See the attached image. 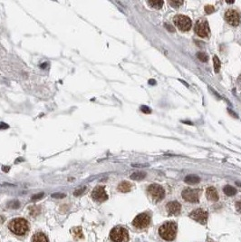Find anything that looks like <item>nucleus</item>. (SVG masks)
<instances>
[{
  "instance_id": "39448f33",
  "label": "nucleus",
  "mask_w": 241,
  "mask_h": 242,
  "mask_svg": "<svg viewBox=\"0 0 241 242\" xmlns=\"http://www.w3.org/2000/svg\"><path fill=\"white\" fill-rule=\"evenodd\" d=\"M174 24L176 25V27H178L180 31H188L191 28V20L189 17H188L186 15H178L174 16L173 18Z\"/></svg>"
},
{
  "instance_id": "f03ea898",
  "label": "nucleus",
  "mask_w": 241,
  "mask_h": 242,
  "mask_svg": "<svg viewBox=\"0 0 241 242\" xmlns=\"http://www.w3.org/2000/svg\"><path fill=\"white\" fill-rule=\"evenodd\" d=\"M159 234L163 240L167 241L173 240L177 234V224L172 221L164 223L159 229Z\"/></svg>"
},
{
  "instance_id": "393cba45",
  "label": "nucleus",
  "mask_w": 241,
  "mask_h": 242,
  "mask_svg": "<svg viewBox=\"0 0 241 242\" xmlns=\"http://www.w3.org/2000/svg\"><path fill=\"white\" fill-rule=\"evenodd\" d=\"M85 189H86V187H82V188H78L76 189L75 190H74V196H81L84 191H85Z\"/></svg>"
},
{
  "instance_id": "4be33fe9",
  "label": "nucleus",
  "mask_w": 241,
  "mask_h": 242,
  "mask_svg": "<svg viewBox=\"0 0 241 242\" xmlns=\"http://www.w3.org/2000/svg\"><path fill=\"white\" fill-rule=\"evenodd\" d=\"M197 57L201 60V62H208V60H209L208 54H205L204 52H199L197 54Z\"/></svg>"
},
{
  "instance_id": "a211bd4d",
  "label": "nucleus",
  "mask_w": 241,
  "mask_h": 242,
  "mask_svg": "<svg viewBox=\"0 0 241 242\" xmlns=\"http://www.w3.org/2000/svg\"><path fill=\"white\" fill-rule=\"evenodd\" d=\"M223 190H224V193H225L227 196H234V195L237 193V189L234 188V187L230 186V185L225 186L224 189H223Z\"/></svg>"
},
{
  "instance_id": "6e6552de",
  "label": "nucleus",
  "mask_w": 241,
  "mask_h": 242,
  "mask_svg": "<svg viewBox=\"0 0 241 242\" xmlns=\"http://www.w3.org/2000/svg\"><path fill=\"white\" fill-rule=\"evenodd\" d=\"M182 198L188 202H198L201 195V190L200 189H186L182 191L181 193Z\"/></svg>"
},
{
  "instance_id": "7ed1b4c3",
  "label": "nucleus",
  "mask_w": 241,
  "mask_h": 242,
  "mask_svg": "<svg viewBox=\"0 0 241 242\" xmlns=\"http://www.w3.org/2000/svg\"><path fill=\"white\" fill-rule=\"evenodd\" d=\"M110 238L113 242H127L129 240V233L125 228L115 227L111 230Z\"/></svg>"
},
{
  "instance_id": "9d476101",
  "label": "nucleus",
  "mask_w": 241,
  "mask_h": 242,
  "mask_svg": "<svg viewBox=\"0 0 241 242\" xmlns=\"http://www.w3.org/2000/svg\"><path fill=\"white\" fill-rule=\"evenodd\" d=\"M189 217L195 221L200 222L201 224H206L208 219V212L201 209H197L189 214Z\"/></svg>"
},
{
  "instance_id": "cd10ccee",
  "label": "nucleus",
  "mask_w": 241,
  "mask_h": 242,
  "mask_svg": "<svg viewBox=\"0 0 241 242\" xmlns=\"http://www.w3.org/2000/svg\"><path fill=\"white\" fill-rule=\"evenodd\" d=\"M205 11L207 14H211L212 12H214V6H206Z\"/></svg>"
},
{
  "instance_id": "c85d7f7f",
  "label": "nucleus",
  "mask_w": 241,
  "mask_h": 242,
  "mask_svg": "<svg viewBox=\"0 0 241 242\" xmlns=\"http://www.w3.org/2000/svg\"><path fill=\"white\" fill-rule=\"evenodd\" d=\"M141 110H142V112H143L144 113H150V109L147 106H142L141 107Z\"/></svg>"
},
{
  "instance_id": "20e7f679",
  "label": "nucleus",
  "mask_w": 241,
  "mask_h": 242,
  "mask_svg": "<svg viewBox=\"0 0 241 242\" xmlns=\"http://www.w3.org/2000/svg\"><path fill=\"white\" fill-rule=\"evenodd\" d=\"M194 31L201 37H203V38L208 37L209 36V32H210L208 21L205 19H202V18L197 20V22L195 24V27H194Z\"/></svg>"
},
{
  "instance_id": "a878e982",
  "label": "nucleus",
  "mask_w": 241,
  "mask_h": 242,
  "mask_svg": "<svg viewBox=\"0 0 241 242\" xmlns=\"http://www.w3.org/2000/svg\"><path fill=\"white\" fill-rule=\"evenodd\" d=\"M66 194L65 193H53L52 194V198H54V199H64L66 198Z\"/></svg>"
},
{
  "instance_id": "4468645a",
  "label": "nucleus",
  "mask_w": 241,
  "mask_h": 242,
  "mask_svg": "<svg viewBox=\"0 0 241 242\" xmlns=\"http://www.w3.org/2000/svg\"><path fill=\"white\" fill-rule=\"evenodd\" d=\"M32 242H48V239L43 232H37L33 235Z\"/></svg>"
},
{
  "instance_id": "423d86ee",
  "label": "nucleus",
  "mask_w": 241,
  "mask_h": 242,
  "mask_svg": "<svg viewBox=\"0 0 241 242\" xmlns=\"http://www.w3.org/2000/svg\"><path fill=\"white\" fill-rule=\"evenodd\" d=\"M148 193L154 202H160L165 196L164 189L159 184H151L148 187Z\"/></svg>"
},
{
  "instance_id": "2eb2a0df",
  "label": "nucleus",
  "mask_w": 241,
  "mask_h": 242,
  "mask_svg": "<svg viewBox=\"0 0 241 242\" xmlns=\"http://www.w3.org/2000/svg\"><path fill=\"white\" fill-rule=\"evenodd\" d=\"M71 233L74 237V239L75 240H82L83 239V234H82V228L81 227H74L73 229H71Z\"/></svg>"
},
{
  "instance_id": "bb28decb",
  "label": "nucleus",
  "mask_w": 241,
  "mask_h": 242,
  "mask_svg": "<svg viewBox=\"0 0 241 242\" xmlns=\"http://www.w3.org/2000/svg\"><path fill=\"white\" fill-rule=\"evenodd\" d=\"M43 197H44V192H40V193H38V194L34 195L31 200H32V201H37V200H40L41 198H43Z\"/></svg>"
},
{
  "instance_id": "7c9ffc66",
  "label": "nucleus",
  "mask_w": 241,
  "mask_h": 242,
  "mask_svg": "<svg viewBox=\"0 0 241 242\" xmlns=\"http://www.w3.org/2000/svg\"><path fill=\"white\" fill-rule=\"evenodd\" d=\"M8 125L5 122H0V130H4V129H7Z\"/></svg>"
},
{
  "instance_id": "f704fd0d",
  "label": "nucleus",
  "mask_w": 241,
  "mask_h": 242,
  "mask_svg": "<svg viewBox=\"0 0 241 242\" xmlns=\"http://www.w3.org/2000/svg\"><path fill=\"white\" fill-rule=\"evenodd\" d=\"M150 83L153 84V83H155V81H150Z\"/></svg>"
},
{
  "instance_id": "0eeeda50",
  "label": "nucleus",
  "mask_w": 241,
  "mask_h": 242,
  "mask_svg": "<svg viewBox=\"0 0 241 242\" xmlns=\"http://www.w3.org/2000/svg\"><path fill=\"white\" fill-rule=\"evenodd\" d=\"M150 223V216L147 213H142L135 217L133 225L137 229H145Z\"/></svg>"
},
{
  "instance_id": "72a5a7b5",
  "label": "nucleus",
  "mask_w": 241,
  "mask_h": 242,
  "mask_svg": "<svg viewBox=\"0 0 241 242\" xmlns=\"http://www.w3.org/2000/svg\"><path fill=\"white\" fill-rule=\"evenodd\" d=\"M4 220H5V219H4V217H3V216H0V224H1V223H3V222H4Z\"/></svg>"
},
{
  "instance_id": "f8f14e48",
  "label": "nucleus",
  "mask_w": 241,
  "mask_h": 242,
  "mask_svg": "<svg viewBox=\"0 0 241 242\" xmlns=\"http://www.w3.org/2000/svg\"><path fill=\"white\" fill-rule=\"evenodd\" d=\"M166 210L170 215H178L180 212L181 205L178 202H171L166 205Z\"/></svg>"
},
{
  "instance_id": "dca6fc26",
  "label": "nucleus",
  "mask_w": 241,
  "mask_h": 242,
  "mask_svg": "<svg viewBox=\"0 0 241 242\" xmlns=\"http://www.w3.org/2000/svg\"><path fill=\"white\" fill-rule=\"evenodd\" d=\"M200 180H201L200 177H198V176H196V175H188L187 177L184 179V181H185L186 183L191 184V185L196 184V183H199Z\"/></svg>"
},
{
  "instance_id": "ddd939ff",
  "label": "nucleus",
  "mask_w": 241,
  "mask_h": 242,
  "mask_svg": "<svg viewBox=\"0 0 241 242\" xmlns=\"http://www.w3.org/2000/svg\"><path fill=\"white\" fill-rule=\"evenodd\" d=\"M206 196H207V199L210 202H217L218 200V195L217 189L214 187H209L207 189Z\"/></svg>"
},
{
  "instance_id": "2f4dec72",
  "label": "nucleus",
  "mask_w": 241,
  "mask_h": 242,
  "mask_svg": "<svg viewBox=\"0 0 241 242\" xmlns=\"http://www.w3.org/2000/svg\"><path fill=\"white\" fill-rule=\"evenodd\" d=\"M165 27L169 30V31H171V32H174L175 30H174V27H171L170 24L168 25V24H165Z\"/></svg>"
},
{
  "instance_id": "6ab92c4d",
  "label": "nucleus",
  "mask_w": 241,
  "mask_h": 242,
  "mask_svg": "<svg viewBox=\"0 0 241 242\" xmlns=\"http://www.w3.org/2000/svg\"><path fill=\"white\" fill-rule=\"evenodd\" d=\"M146 177V173L145 172H134L131 175V179L134 180H142Z\"/></svg>"
},
{
  "instance_id": "b1692460",
  "label": "nucleus",
  "mask_w": 241,
  "mask_h": 242,
  "mask_svg": "<svg viewBox=\"0 0 241 242\" xmlns=\"http://www.w3.org/2000/svg\"><path fill=\"white\" fill-rule=\"evenodd\" d=\"M169 4L174 7V8H178L180 7L181 5H183V1H169Z\"/></svg>"
},
{
  "instance_id": "5701e85b",
  "label": "nucleus",
  "mask_w": 241,
  "mask_h": 242,
  "mask_svg": "<svg viewBox=\"0 0 241 242\" xmlns=\"http://www.w3.org/2000/svg\"><path fill=\"white\" fill-rule=\"evenodd\" d=\"M20 206V203L18 201H12L7 204V207L10 209H18Z\"/></svg>"
},
{
  "instance_id": "aec40b11",
  "label": "nucleus",
  "mask_w": 241,
  "mask_h": 242,
  "mask_svg": "<svg viewBox=\"0 0 241 242\" xmlns=\"http://www.w3.org/2000/svg\"><path fill=\"white\" fill-rule=\"evenodd\" d=\"M148 4L156 9H161L163 6V1H148Z\"/></svg>"
},
{
  "instance_id": "412c9836",
  "label": "nucleus",
  "mask_w": 241,
  "mask_h": 242,
  "mask_svg": "<svg viewBox=\"0 0 241 242\" xmlns=\"http://www.w3.org/2000/svg\"><path fill=\"white\" fill-rule=\"evenodd\" d=\"M213 62H214L215 73H218V72H219V69H220V61H219V59L218 58L217 55H215L214 56Z\"/></svg>"
},
{
  "instance_id": "1a4fd4ad",
  "label": "nucleus",
  "mask_w": 241,
  "mask_h": 242,
  "mask_svg": "<svg viewBox=\"0 0 241 242\" xmlns=\"http://www.w3.org/2000/svg\"><path fill=\"white\" fill-rule=\"evenodd\" d=\"M225 19L229 25L233 27H237L239 25L240 22V15L236 10L234 9H228L225 13Z\"/></svg>"
},
{
  "instance_id": "9b49d317",
  "label": "nucleus",
  "mask_w": 241,
  "mask_h": 242,
  "mask_svg": "<svg viewBox=\"0 0 241 242\" xmlns=\"http://www.w3.org/2000/svg\"><path fill=\"white\" fill-rule=\"evenodd\" d=\"M92 197L94 201L98 202H105L108 199V195L103 186H97L92 192Z\"/></svg>"
},
{
  "instance_id": "f3484780",
  "label": "nucleus",
  "mask_w": 241,
  "mask_h": 242,
  "mask_svg": "<svg viewBox=\"0 0 241 242\" xmlns=\"http://www.w3.org/2000/svg\"><path fill=\"white\" fill-rule=\"evenodd\" d=\"M132 189V184L128 181H122L118 186V190L120 192H129Z\"/></svg>"
},
{
  "instance_id": "f257e3e1",
  "label": "nucleus",
  "mask_w": 241,
  "mask_h": 242,
  "mask_svg": "<svg viewBox=\"0 0 241 242\" xmlns=\"http://www.w3.org/2000/svg\"><path fill=\"white\" fill-rule=\"evenodd\" d=\"M8 229L16 236H24L29 231V223L23 218H16L9 222Z\"/></svg>"
},
{
  "instance_id": "c756f323",
  "label": "nucleus",
  "mask_w": 241,
  "mask_h": 242,
  "mask_svg": "<svg viewBox=\"0 0 241 242\" xmlns=\"http://www.w3.org/2000/svg\"><path fill=\"white\" fill-rule=\"evenodd\" d=\"M236 209L239 213H241V201L236 202Z\"/></svg>"
},
{
  "instance_id": "473e14b6",
  "label": "nucleus",
  "mask_w": 241,
  "mask_h": 242,
  "mask_svg": "<svg viewBox=\"0 0 241 242\" xmlns=\"http://www.w3.org/2000/svg\"><path fill=\"white\" fill-rule=\"evenodd\" d=\"M2 169H3L4 172H8V171H9V167H8V166H6H6H3Z\"/></svg>"
}]
</instances>
